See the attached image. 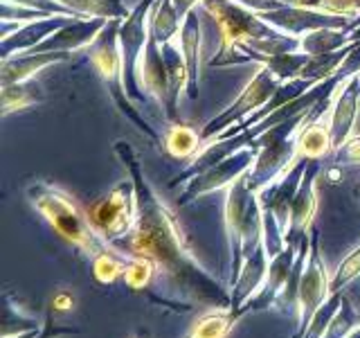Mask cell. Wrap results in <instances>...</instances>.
Returning a JSON list of instances; mask_svg holds the SVG:
<instances>
[{
  "label": "cell",
  "instance_id": "obj_11",
  "mask_svg": "<svg viewBox=\"0 0 360 338\" xmlns=\"http://www.w3.org/2000/svg\"><path fill=\"white\" fill-rule=\"evenodd\" d=\"M342 146H345V156H347V161L360 163V138H358V135H356V138H349Z\"/></svg>",
  "mask_w": 360,
  "mask_h": 338
},
{
  "label": "cell",
  "instance_id": "obj_10",
  "mask_svg": "<svg viewBox=\"0 0 360 338\" xmlns=\"http://www.w3.org/2000/svg\"><path fill=\"white\" fill-rule=\"evenodd\" d=\"M198 144H200V135L191 127H187V124H174L165 135V146L174 158L191 156L198 149Z\"/></svg>",
  "mask_w": 360,
  "mask_h": 338
},
{
  "label": "cell",
  "instance_id": "obj_12",
  "mask_svg": "<svg viewBox=\"0 0 360 338\" xmlns=\"http://www.w3.org/2000/svg\"><path fill=\"white\" fill-rule=\"evenodd\" d=\"M54 304H59L56 309H70V307H72V300L68 298V296H59V298L54 300Z\"/></svg>",
  "mask_w": 360,
  "mask_h": 338
},
{
  "label": "cell",
  "instance_id": "obj_8",
  "mask_svg": "<svg viewBox=\"0 0 360 338\" xmlns=\"http://www.w3.org/2000/svg\"><path fill=\"white\" fill-rule=\"evenodd\" d=\"M333 149L331 131L322 122H307L295 140V158H322Z\"/></svg>",
  "mask_w": 360,
  "mask_h": 338
},
{
  "label": "cell",
  "instance_id": "obj_3",
  "mask_svg": "<svg viewBox=\"0 0 360 338\" xmlns=\"http://www.w3.org/2000/svg\"><path fill=\"white\" fill-rule=\"evenodd\" d=\"M277 90H279V82L275 79V75L268 70V65L262 68V70L250 79V84L245 86L241 97L236 99L228 111L221 113L219 118H214L207 124V129L202 131V135H212L214 131H221L225 127H230L232 120H243L248 113H252L259 106H264L266 101L277 93Z\"/></svg>",
  "mask_w": 360,
  "mask_h": 338
},
{
  "label": "cell",
  "instance_id": "obj_4",
  "mask_svg": "<svg viewBox=\"0 0 360 338\" xmlns=\"http://www.w3.org/2000/svg\"><path fill=\"white\" fill-rule=\"evenodd\" d=\"M131 212H133V199L129 194V187L122 185L112 189L106 199H101L90 208L88 217L93 221L97 230H101L106 237H117L124 232L131 223Z\"/></svg>",
  "mask_w": 360,
  "mask_h": 338
},
{
  "label": "cell",
  "instance_id": "obj_2",
  "mask_svg": "<svg viewBox=\"0 0 360 338\" xmlns=\"http://www.w3.org/2000/svg\"><path fill=\"white\" fill-rule=\"evenodd\" d=\"M358 99H360V77L358 73H352L333 88V93L329 97L331 108H329V122H326V127L331 131L333 149H342V144L352 135V127L358 113Z\"/></svg>",
  "mask_w": 360,
  "mask_h": 338
},
{
  "label": "cell",
  "instance_id": "obj_13",
  "mask_svg": "<svg viewBox=\"0 0 360 338\" xmlns=\"http://www.w3.org/2000/svg\"><path fill=\"white\" fill-rule=\"evenodd\" d=\"M358 77H360V73H358Z\"/></svg>",
  "mask_w": 360,
  "mask_h": 338
},
{
  "label": "cell",
  "instance_id": "obj_1",
  "mask_svg": "<svg viewBox=\"0 0 360 338\" xmlns=\"http://www.w3.org/2000/svg\"><path fill=\"white\" fill-rule=\"evenodd\" d=\"M32 201L65 239L75 242L82 248H88V251H95L97 239L93 232V221H90V217H84L70 196L63 194L61 189L39 185Z\"/></svg>",
  "mask_w": 360,
  "mask_h": 338
},
{
  "label": "cell",
  "instance_id": "obj_6",
  "mask_svg": "<svg viewBox=\"0 0 360 338\" xmlns=\"http://www.w3.org/2000/svg\"><path fill=\"white\" fill-rule=\"evenodd\" d=\"M180 39V50H183L185 63H187V73H189V97H196L198 90V45H200V25H198V16L196 9H191L187 18L183 20L178 32Z\"/></svg>",
  "mask_w": 360,
  "mask_h": 338
},
{
  "label": "cell",
  "instance_id": "obj_5",
  "mask_svg": "<svg viewBox=\"0 0 360 338\" xmlns=\"http://www.w3.org/2000/svg\"><path fill=\"white\" fill-rule=\"evenodd\" d=\"M63 59H65L63 52H22L14 56H5L0 79H3V86L30 82V79L37 73H41L43 68H48L56 61H63Z\"/></svg>",
  "mask_w": 360,
  "mask_h": 338
},
{
  "label": "cell",
  "instance_id": "obj_7",
  "mask_svg": "<svg viewBox=\"0 0 360 338\" xmlns=\"http://www.w3.org/2000/svg\"><path fill=\"white\" fill-rule=\"evenodd\" d=\"M52 3L72 11V16H84V18L122 20L131 16L122 0H52Z\"/></svg>",
  "mask_w": 360,
  "mask_h": 338
},
{
  "label": "cell",
  "instance_id": "obj_9",
  "mask_svg": "<svg viewBox=\"0 0 360 338\" xmlns=\"http://www.w3.org/2000/svg\"><path fill=\"white\" fill-rule=\"evenodd\" d=\"M41 88L37 82H18V84H7L3 86V115L18 108H27L32 104L41 101Z\"/></svg>",
  "mask_w": 360,
  "mask_h": 338
}]
</instances>
